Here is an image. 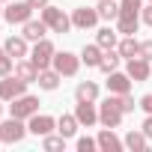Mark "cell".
Instances as JSON below:
<instances>
[{"label": "cell", "instance_id": "cell-1", "mask_svg": "<svg viewBox=\"0 0 152 152\" xmlns=\"http://www.w3.org/2000/svg\"><path fill=\"white\" fill-rule=\"evenodd\" d=\"M122 116H125V110H122V99L110 93V96L99 104V122H102L104 128H119V125H122Z\"/></svg>", "mask_w": 152, "mask_h": 152}, {"label": "cell", "instance_id": "cell-2", "mask_svg": "<svg viewBox=\"0 0 152 152\" xmlns=\"http://www.w3.org/2000/svg\"><path fill=\"white\" fill-rule=\"evenodd\" d=\"M39 18L48 24V30L51 33H69L72 30V15H66L60 6H54V3H48L45 9H39Z\"/></svg>", "mask_w": 152, "mask_h": 152}, {"label": "cell", "instance_id": "cell-3", "mask_svg": "<svg viewBox=\"0 0 152 152\" xmlns=\"http://www.w3.org/2000/svg\"><path fill=\"white\" fill-rule=\"evenodd\" d=\"M27 131H30V128L24 125V119L9 116V119H3V122H0V143H21Z\"/></svg>", "mask_w": 152, "mask_h": 152}, {"label": "cell", "instance_id": "cell-4", "mask_svg": "<svg viewBox=\"0 0 152 152\" xmlns=\"http://www.w3.org/2000/svg\"><path fill=\"white\" fill-rule=\"evenodd\" d=\"M51 66L63 75V78H75V75L81 72V57H78V54H72V51H57Z\"/></svg>", "mask_w": 152, "mask_h": 152}, {"label": "cell", "instance_id": "cell-5", "mask_svg": "<svg viewBox=\"0 0 152 152\" xmlns=\"http://www.w3.org/2000/svg\"><path fill=\"white\" fill-rule=\"evenodd\" d=\"M54 54H57L54 42H51V39H39V42H33L30 60H33V66H36V69H51V63H54Z\"/></svg>", "mask_w": 152, "mask_h": 152}, {"label": "cell", "instance_id": "cell-6", "mask_svg": "<svg viewBox=\"0 0 152 152\" xmlns=\"http://www.w3.org/2000/svg\"><path fill=\"white\" fill-rule=\"evenodd\" d=\"M39 113V99L36 96H18V99H12L9 102V116H18V119H30V116H36Z\"/></svg>", "mask_w": 152, "mask_h": 152}, {"label": "cell", "instance_id": "cell-7", "mask_svg": "<svg viewBox=\"0 0 152 152\" xmlns=\"http://www.w3.org/2000/svg\"><path fill=\"white\" fill-rule=\"evenodd\" d=\"M24 93H27V81H21L15 72H12V75H6V78H0V99H3L6 104H9L12 99L24 96Z\"/></svg>", "mask_w": 152, "mask_h": 152}, {"label": "cell", "instance_id": "cell-8", "mask_svg": "<svg viewBox=\"0 0 152 152\" xmlns=\"http://www.w3.org/2000/svg\"><path fill=\"white\" fill-rule=\"evenodd\" d=\"M33 12H36V9L27 3V0H15V3H9V6L3 9V18L15 27V24H27V21L33 18Z\"/></svg>", "mask_w": 152, "mask_h": 152}, {"label": "cell", "instance_id": "cell-9", "mask_svg": "<svg viewBox=\"0 0 152 152\" xmlns=\"http://www.w3.org/2000/svg\"><path fill=\"white\" fill-rule=\"evenodd\" d=\"M99 24V9L96 6H78L72 9V27L75 30H93Z\"/></svg>", "mask_w": 152, "mask_h": 152}, {"label": "cell", "instance_id": "cell-10", "mask_svg": "<svg viewBox=\"0 0 152 152\" xmlns=\"http://www.w3.org/2000/svg\"><path fill=\"white\" fill-rule=\"evenodd\" d=\"M125 72H128V78H131L134 84L149 81V75H152V60H146V57H131L128 66H125Z\"/></svg>", "mask_w": 152, "mask_h": 152}, {"label": "cell", "instance_id": "cell-11", "mask_svg": "<svg viewBox=\"0 0 152 152\" xmlns=\"http://www.w3.org/2000/svg\"><path fill=\"white\" fill-rule=\"evenodd\" d=\"M27 128H30V134L45 137V134H51V131L57 128V119H54V116H48V113H36V116H30V119H27Z\"/></svg>", "mask_w": 152, "mask_h": 152}, {"label": "cell", "instance_id": "cell-12", "mask_svg": "<svg viewBox=\"0 0 152 152\" xmlns=\"http://www.w3.org/2000/svg\"><path fill=\"white\" fill-rule=\"evenodd\" d=\"M75 116H78L81 125L93 128V125L99 122V107H96V102H78V104H75Z\"/></svg>", "mask_w": 152, "mask_h": 152}, {"label": "cell", "instance_id": "cell-13", "mask_svg": "<svg viewBox=\"0 0 152 152\" xmlns=\"http://www.w3.org/2000/svg\"><path fill=\"white\" fill-rule=\"evenodd\" d=\"M107 90L113 93V96H125V93H131V78H128V72H110L107 75Z\"/></svg>", "mask_w": 152, "mask_h": 152}, {"label": "cell", "instance_id": "cell-14", "mask_svg": "<svg viewBox=\"0 0 152 152\" xmlns=\"http://www.w3.org/2000/svg\"><path fill=\"white\" fill-rule=\"evenodd\" d=\"M3 51H6L12 60H24V57H30V45H27L24 36H9V39L3 42Z\"/></svg>", "mask_w": 152, "mask_h": 152}, {"label": "cell", "instance_id": "cell-15", "mask_svg": "<svg viewBox=\"0 0 152 152\" xmlns=\"http://www.w3.org/2000/svg\"><path fill=\"white\" fill-rule=\"evenodd\" d=\"M96 140H99V149H102V152H122V149H125V143L113 134V128H102Z\"/></svg>", "mask_w": 152, "mask_h": 152}, {"label": "cell", "instance_id": "cell-16", "mask_svg": "<svg viewBox=\"0 0 152 152\" xmlns=\"http://www.w3.org/2000/svg\"><path fill=\"white\" fill-rule=\"evenodd\" d=\"M60 81H63V75L51 66V69H39V78H36V84H39V90H45V93H54L57 87H60Z\"/></svg>", "mask_w": 152, "mask_h": 152}, {"label": "cell", "instance_id": "cell-17", "mask_svg": "<svg viewBox=\"0 0 152 152\" xmlns=\"http://www.w3.org/2000/svg\"><path fill=\"white\" fill-rule=\"evenodd\" d=\"M45 33H48V24L39 18H30L27 24H21V36L27 39V42H39V39H45Z\"/></svg>", "mask_w": 152, "mask_h": 152}, {"label": "cell", "instance_id": "cell-18", "mask_svg": "<svg viewBox=\"0 0 152 152\" xmlns=\"http://www.w3.org/2000/svg\"><path fill=\"white\" fill-rule=\"evenodd\" d=\"M137 27H140V15L119 12V18H116V30H119V36H134Z\"/></svg>", "mask_w": 152, "mask_h": 152}, {"label": "cell", "instance_id": "cell-19", "mask_svg": "<svg viewBox=\"0 0 152 152\" xmlns=\"http://www.w3.org/2000/svg\"><path fill=\"white\" fill-rule=\"evenodd\" d=\"M15 75H18L21 81L33 84V81L39 78V69L33 66V60H30V57H24V60H15Z\"/></svg>", "mask_w": 152, "mask_h": 152}, {"label": "cell", "instance_id": "cell-20", "mask_svg": "<svg viewBox=\"0 0 152 152\" xmlns=\"http://www.w3.org/2000/svg\"><path fill=\"white\" fill-rule=\"evenodd\" d=\"M99 99V84L96 81H81L75 87V102H96Z\"/></svg>", "mask_w": 152, "mask_h": 152}, {"label": "cell", "instance_id": "cell-21", "mask_svg": "<svg viewBox=\"0 0 152 152\" xmlns=\"http://www.w3.org/2000/svg\"><path fill=\"white\" fill-rule=\"evenodd\" d=\"M102 54H104V48H102L99 42H93V45H84V51H81V63H87L90 69H99V63H102Z\"/></svg>", "mask_w": 152, "mask_h": 152}, {"label": "cell", "instance_id": "cell-22", "mask_svg": "<svg viewBox=\"0 0 152 152\" xmlns=\"http://www.w3.org/2000/svg\"><path fill=\"white\" fill-rule=\"evenodd\" d=\"M81 128V122H78V116H75V113H63L60 119H57V131L69 140V137H75V131H78Z\"/></svg>", "mask_w": 152, "mask_h": 152}, {"label": "cell", "instance_id": "cell-23", "mask_svg": "<svg viewBox=\"0 0 152 152\" xmlns=\"http://www.w3.org/2000/svg\"><path fill=\"white\" fill-rule=\"evenodd\" d=\"M96 42H99L104 51H107V48H116V45H119V30H116V27H102V30L96 33Z\"/></svg>", "mask_w": 152, "mask_h": 152}, {"label": "cell", "instance_id": "cell-24", "mask_svg": "<svg viewBox=\"0 0 152 152\" xmlns=\"http://www.w3.org/2000/svg\"><path fill=\"white\" fill-rule=\"evenodd\" d=\"M116 51L122 54V60L140 57V42H137L134 36H122V39H119V45H116Z\"/></svg>", "mask_w": 152, "mask_h": 152}, {"label": "cell", "instance_id": "cell-25", "mask_svg": "<svg viewBox=\"0 0 152 152\" xmlns=\"http://www.w3.org/2000/svg\"><path fill=\"white\" fill-rule=\"evenodd\" d=\"M119 60H122V54H119L116 48H107V51L102 54V63H99V69H102L104 75H110V72H116V69H119Z\"/></svg>", "mask_w": 152, "mask_h": 152}, {"label": "cell", "instance_id": "cell-26", "mask_svg": "<svg viewBox=\"0 0 152 152\" xmlns=\"http://www.w3.org/2000/svg\"><path fill=\"white\" fill-rule=\"evenodd\" d=\"M99 18L104 21H116L119 18V0H99Z\"/></svg>", "mask_w": 152, "mask_h": 152}, {"label": "cell", "instance_id": "cell-27", "mask_svg": "<svg viewBox=\"0 0 152 152\" xmlns=\"http://www.w3.org/2000/svg\"><path fill=\"white\" fill-rule=\"evenodd\" d=\"M146 140H149V137H146L143 131H128L122 143H125V149H131V152H143V149H146Z\"/></svg>", "mask_w": 152, "mask_h": 152}, {"label": "cell", "instance_id": "cell-28", "mask_svg": "<svg viewBox=\"0 0 152 152\" xmlns=\"http://www.w3.org/2000/svg\"><path fill=\"white\" fill-rule=\"evenodd\" d=\"M42 146H45L48 152H60V149H66V137H63V134H57V137H54V134H45V137H42Z\"/></svg>", "mask_w": 152, "mask_h": 152}, {"label": "cell", "instance_id": "cell-29", "mask_svg": "<svg viewBox=\"0 0 152 152\" xmlns=\"http://www.w3.org/2000/svg\"><path fill=\"white\" fill-rule=\"evenodd\" d=\"M140 9H143V0H119V12L140 15Z\"/></svg>", "mask_w": 152, "mask_h": 152}, {"label": "cell", "instance_id": "cell-30", "mask_svg": "<svg viewBox=\"0 0 152 152\" xmlns=\"http://www.w3.org/2000/svg\"><path fill=\"white\" fill-rule=\"evenodd\" d=\"M12 72H15V60L9 54H3L0 57V78H6V75H12Z\"/></svg>", "mask_w": 152, "mask_h": 152}, {"label": "cell", "instance_id": "cell-31", "mask_svg": "<svg viewBox=\"0 0 152 152\" xmlns=\"http://www.w3.org/2000/svg\"><path fill=\"white\" fill-rule=\"evenodd\" d=\"M78 152H93V149H99V140H93V137H78Z\"/></svg>", "mask_w": 152, "mask_h": 152}, {"label": "cell", "instance_id": "cell-32", "mask_svg": "<svg viewBox=\"0 0 152 152\" xmlns=\"http://www.w3.org/2000/svg\"><path fill=\"white\" fill-rule=\"evenodd\" d=\"M119 99H122V110H125V113H131L134 107H140V104H134V96H131V93H125V96H119Z\"/></svg>", "mask_w": 152, "mask_h": 152}, {"label": "cell", "instance_id": "cell-33", "mask_svg": "<svg viewBox=\"0 0 152 152\" xmlns=\"http://www.w3.org/2000/svg\"><path fill=\"white\" fill-rule=\"evenodd\" d=\"M140 57H146V60H152V39H146V42H140Z\"/></svg>", "mask_w": 152, "mask_h": 152}, {"label": "cell", "instance_id": "cell-34", "mask_svg": "<svg viewBox=\"0 0 152 152\" xmlns=\"http://www.w3.org/2000/svg\"><path fill=\"white\" fill-rule=\"evenodd\" d=\"M140 18H143V24H146V27H152V3L140 9Z\"/></svg>", "mask_w": 152, "mask_h": 152}, {"label": "cell", "instance_id": "cell-35", "mask_svg": "<svg viewBox=\"0 0 152 152\" xmlns=\"http://www.w3.org/2000/svg\"><path fill=\"white\" fill-rule=\"evenodd\" d=\"M140 107H143L146 113H152V93H146V96L140 99Z\"/></svg>", "mask_w": 152, "mask_h": 152}, {"label": "cell", "instance_id": "cell-36", "mask_svg": "<svg viewBox=\"0 0 152 152\" xmlns=\"http://www.w3.org/2000/svg\"><path fill=\"white\" fill-rule=\"evenodd\" d=\"M140 131H143L146 137H152V113H149V116L143 119V125H140Z\"/></svg>", "mask_w": 152, "mask_h": 152}, {"label": "cell", "instance_id": "cell-37", "mask_svg": "<svg viewBox=\"0 0 152 152\" xmlns=\"http://www.w3.org/2000/svg\"><path fill=\"white\" fill-rule=\"evenodd\" d=\"M27 3H30V6H33V9H45V6H48V3H51V0H27Z\"/></svg>", "mask_w": 152, "mask_h": 152}, {"label": "cell", "instance_id": "cell-38", "mask_svg": "<svg viewBox=\"0 0 152 152\" xmlns=\"http://www.w3.org/2000/svg\"><path fill=\"white\" fill-rule=\"evenodd\" d=\"M0 116H3V99H0Z\"/></svg>", "mask_w": 152, "mask_h": 152}, {"label": "cell", "instance_id": "cell-39", "mask_svg": "<svg viewBox=\"0 0 152 152\" xmlns=\"http://www.w3.org/2000/svg\"><path fill=\"white\" fill-rule=\"evenodd\" d=\"M0 18H3V6H0Z\"/></svg>", "mask_w": 152, "mask_h": 152}, {"label": "cell", "instance_id": "cell-40", "mask_svg": "<svg viewBox=\"0 0 152 152\" xmlns=\"http://www.w3.org/2000/svg\"><path fill=\"white\" fill-rule=\"evenodd\" d=\"M3 54H6V51H3V48H0V57H3Z\"/></svg>", "mask_w": 152, "mask_h": 152}, {"label": "cell", "instance_id": "cell-41", "mask_svg": "<svg viewBox=\"0 0 152 152\" xmlns=\"http://www.w3.org/2000/svg\"><path fill=\"white\" fill-rule=\"evenodd\" d=\"M0 3H9V0H0Z\"/></svg>", "mask_w": 152, "mask_h": 152}, {"label": "cell", "instance_id": "cell-42", "mask_svg": "<svg viewBox=\"0 0 152 152\" xmlns=\"http://www.w3.org/2000/svg\"><path fill=\"white\" fill-rule=\"evenodd\" d=\"M149 3H152V0H149Z\"/></svg>", "mask_w": 152, "mask_h": 152}]
</instances>
